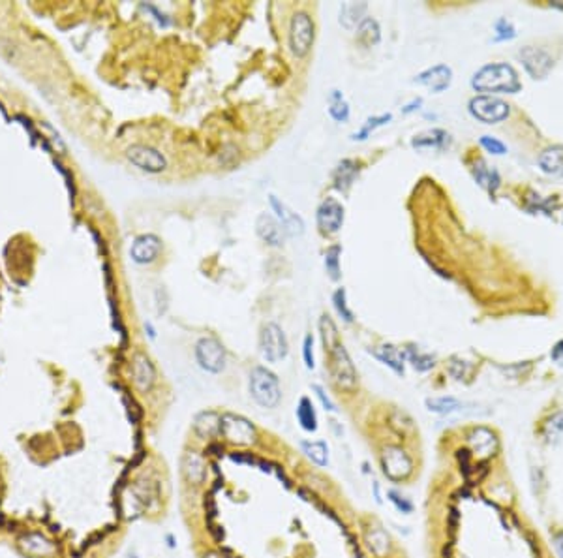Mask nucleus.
<instances>
[{
  "instance_id": "1",
  "label": "nucleus",
  "mask_w": 563,
  "mask_h": 558,
  "mask_svg": "<svg viewBox=\"0 0 563 558\" xmlns=\"http://www.w3.org/2000/svg\"><path fill=\"white\" fill-rule=\"evenodd\" d=\"M472 87L479 92H500V94H514L522 91V81L511 64H486L475 71L472 78Z\"/></svg>"
},
{
  "instance_id": "2",
  "label": "nucleus",
  "mask_w": 563,
  "mask_h": 558,
  "mask_svg": "<svg viewBox=\"0 0 563 558\" xmlns=\"http://www.w3.org/2000/svg\"><path fill=\"white\" fill-rule=\"evenodd\" d=\"M250 397L261 408L273 410L282 401L280 382L267 367H253L250 372Z\"/></svg>"
},
{
  "instance_id": "3",
  "label": "nucleus",
  "mask_w": 563,
  "mask_h": 558,
  "mask_svg": "<svg viewBox=\"0 0 563 558\" xmlns=\"http://www.w3.org/2000/svg\"><path fill=\"white\" fill-rule=\"evenodd\" d=\"M220 436L227 444L237 445V447H250L257 440V431L248 421L246 417L237 416V414H222L220 417Z\"/></svg>"
},
{
  "instance_id": "4",
  "label": "nucleus",
  "mask_w": 563,
  "mask_h": 558,
  "mask_svg": "<svg viewBox=\"0 0 563 558\" xmlns=\"http://www.w3.org/2000/svg\"><path fill=\"white\" fill-rule=\"evenodd\" d=\"M329 370L334 383L344 391H353L357 388V370L353 367L352 357L344 348V344H338L329 352Z\"/></svg>"
},
{
  "instance_id": "5",
  "label": "nucleus",
  "mask_w": 563,
  "mask_h": 558,
  "mask_svg": "<svg viewBox=\"0 0 563 558\" xmlns=\"http://www.w3.org/2000/svg\"><path fill=\"white\" fill-rule=\"evenodd\" d=\"M312 43H314V21L310 19L308 14L297 12L291 17V25H289V47H291V53L299 58L306 57Z\"/></svg>"
},
{
  "instance_id": "6",
  "label": "nucleus",
  "mask_w": 563,
  "mask_h": 558,
  "mask_svg": "<svg viewBox=\"0 0 563 558\" xmlns=\"http://www.w3.org/2000/svg\"><path fill=\"white\" fill-rule=\"evenodd\" d=\"M381 470L391 481H404L413 473V460L406 449L398 445H387L381 453Z\"/></svg>"
},
{
  "instance_id": "7",
  "label": "nucleus",
  "mask_w": 563,
  "mask_h": 558,
  "mask_svg": "<svg viewBox=\"0 0 563 558\" xmlns=\"http://www.w3.org/2000/svg\"><path fill=\"white\" fill-rule=\"evenodd\" d=\"M260 348L263 359L268 363H278V361L286 359L289 352L286 333L282 331L276 324H265L261 329Z\"/></svg>"
},
{
  "instance_id": "8",
  "label": "nucleus",
  "mask_w": 563,
  "mask_h": 558,
  "mask_svg": "<svg viewBox=\"0 0 563 558\" xmlns=\"http://www.w3.org/2000/svg\"><path fill=\"white\" fill-rule=\"evenodd\" d=\"M509 104L496 96H475L470 100V113L485 124H496L509 117Z\"/></svg>"
},
{
  "instance_id": "9",
  "label": "nucleus",
  "mask_w": 563,
  "mask_h": 558,
  "mask_svg": "<svg viewBox=\"0 0 563 558\" xmlns=\"http://www.w3.org/2000/svg\"><path fill=\"white\" fill-rule=\"evenodd\" d=\"M196 359L203 370L220 375L225 368V350L216 339L205 337L196 344Z\"/></svg>"
},
{
  "instance_id": "10",
  "label": "nucleus",
  "mask_w": 563,
  "mask_h": 558,
  "mask_svg": "<svg viewBox=\"0 0 563 558\" xmlns=\"http://www.w3.org/2000/svg\"><path fill=\"white\" fill-rule=\"evenodd\" d=\"M126 156L134 166H137L143 171H148V173H160L168 168V158L160 150L148 147V145H132V147H128Z\"/></svg>"
},
{
  "instance_id": "11",
  "label": "nucleus",
  "mask_w": 563,
  "mask_h": 558,
  "mask_svg": "<svg viewBox=\"0 0 563 558\" xmlns=\"http://www.w3.org/2000/svg\"><path fill=\"white\" fill-rule=\"evenodd\" d=\"M344 224V207L334 198H327L317 207V226L323 235H334Z\"/></svg>"
},
{
  "instance_id": "12",
  "label": "nucleus",
  "mask_w": 563,
  "mask_h": 558,
  "mask_svg": "<svg viewBox=\"0 0 563 558\" xmlns=\"http://www.w3.org/2000/svg\"><path fill=\"white\" fill-rule=\"evenodd\" d=\"M518 55H520L524 68L528 70V74L533 79H544L552 70V66H554V58L541 47L528 45V47L520 49Z\"/></svg>"
},
{
  "instance_id": "13",
  "label": "nucleus",
  "mask_w": 563,
  "mask_h": 558,
  "mask_svg": "<svg viewBox=\"0 0 563 558\" xmlns=\"http://www.w3.org/2000/svg\"><path fill=\"white\" fill-rule=\"evenodd\" d=\"M160 250H162L160 239L152 234H145L135 237L132 248H130V256L135 263L147 265V263L156 262V258L160 256Z\"/></svg>"
},
{
  "instance_id": "14",
  "label": "nucleus",
  "mask_w": 563,
  "mask_h": 558,
  "mask_svg": "<svg viewBox=\"0 0 563 558\" xmlns=\"http://www.w3.org/2000/svg\"><path fill=\"white\" fill-rule=\"evenodd\" d=\"M452 79V70L447 64H436L428 70L421 71L415 78V83L428 87L432 92H444L450 85Z\"/></svg>"
},
{
  "instance_id": "15",
  "label": "nucleus",
  "mask_w": 563,
  "mask_h": 558,
  "mask_svg": "<svg viewBox=\"0 0 563 558\" xmlns=\"http://www.w3.org/2000/svg\"><path fill=\"white\" fill-rule=\"evenodd\" d=\"M132 378H134L135 388L139 389L141 393H147L154 386L156 370L147 355L135 353L134 359H132Z\"/></svg>"
},
{
  "instance_id": "16",
  "label": "nucleus",
  "mask_w": 563,
  "mask_h": 558,
  "mask_svg": "<svg viewBox=\"0 0 563 558\" xmlns=\"http://www.w3.org/2000/svg\"><path fill=\"white\" fill-rule=\"evenodd\" d=\"M271 205L275 209L276 212V220L280 222L284 232L291 237L295 235H303L304 234V220L297 214L295 211H291L284 201L276 198V196H271Z\"/></svg>"
},
{
  "instance_id": "17",
  "label": "nucleus",
  "mask_w": 563,
  "mask_h": 558,
  "mask_svg": "<svg viewBox=\"0 0 563 558\" xmlns=\"http://www.w3.org/2000/svg\"><path fill=\"white\" fill-rule=\"evenodd\" d=\"M255 232L271 247H282L284 241H286V235H288L284 232L280 222L275 216L267 214V212H263V214L257 216V220H255Z\"/></svg>"
},
{
  "instance_id": "18",
  "label": "nucleus",
  "mask_w": 563,
  "mask_h": 558,
  "mask_svg": "<svg viewBox=\"0 0 563 558\" xmlns=\"http://www.w3.org/2000/svg\"><path fill=\"white\" fill-rule=\"evenodd\" d=\"M468 442L472 444L473 453L479 455V457H488V455H494L496 447H498V440H496V434L490 432L485 427H479V429H473L472 434Z\"/></svg>"
},
{
  "instance_id": "19",
  "label": "nucleus",
  "mask_w": 563,
  "mask_h": 558,
  "mask_svg": "<svg viewBox=\"0 0 563 558\" xmlns=\"http://www.w3.org/2000/svg\"><path fill=\"white\" fill-rule=\"evenodd\" d=\"M19 547L23 553H27L30 557H51L56 551V547L51 544L49 539L42 534H27L19 539Z\"/></svg>"
},
{
  "instance_id": "20",
  "label": "nucleus",
  "mask_w": 563,
  "mask_h": 558,
  "mask_svg": "<svg viewBox=\"0 0 563 558\" xmlns=\"http://www.w3.org/2000/svg\"><path fill=\"white\" fill-rule=\"evenodd\" d=\"M183 472L186 480L194 483V485H201L207 476V465L205 459L197 451L184 453L183 457Z\"/></svg>"
},
{
  "instance_id": "21",
  "label": "nucleus",
  "mask_w": 563,
  "mask_h": 558,
  "mask_svg": "<svg viewBox=\"0 0 563 558\" xmlns=\"http://www.w3.org/2000/svg\"><path fill=\"white\" fill-rule=\"evenodd\" d=\"M357 173H359V164L355 162V160H349V158H347V160H342V162L336 166L334 173H332L334 188L345 194V192L352 188V184L353 181H355Z\"/></svg>"
},
{
  "instance_id": "22",
  "label": "nucleus",
  "mask_w": 563,
  "mask_h": 558,
  "mask_svg": "<svg viewBox=\"0 0 563 558\" xmlns=\"http://www.w3.org/2000/svg\"><path fill=\"white\" fill-rule=\"evenodd\" d=\"M411 145L415 148H447L450 145V135L445 130L432 128V130L415 135Z\"/></svg>"
},
{
  "instance_id": "23",
  "label": "nucleus",
  "mask_w": 563,
  "mask_h": 558,
  "mask_svg": "<svg viewBox=\"0 0 563 558\" xmlns=\"http://www.w3.org/2000/svg\"><path fill=\"white\" fill-rule=\"evenodd\" d=\"M374 357L380 359L383 365H387L389 368H393L396 375H404V363H406V353L400 352L398 348L393 344H385L374 350Z\"/></svg>"
},
{
  "instance_id": "24",
  "label": "nucleus",
  "mask_w": 563,
  "mask_h": 558,
  "mask_svg": "<svg viewBox=\"0 0 563 558\" xmlns=\"http://www.w3.org/2000/svg\"><path fill=\"white\" fill-rule=\"evenodd\" d=\"M473 177H475V181H477L490 196H496V190L500 188V175H498V171L492 170V168H488L483 160H479V162L475 164V168H473Z\"/></svg>"
},
{
  "instance_id": "25",
  "label": "nucleus",
  "mask_w": 563,
  "mask_h": 558,
  "mask_svg": "<svg viewBox=\"0 0 563 558\" xmlns=\"http://www.w3.org/2000/svg\"><path fill=\"white\" fill-rule=\"evenodd\" d=\"M295 416L303 431H306V432L317 431L316 408H314V404H312V401H310L308 397H303V399L299 401V404H297Z\"/></svg>"
},
{
  "instance_id": "26",
  "label": "nucleus",
  "mask_w": 563,
  "mask_h": 558,
  "mask_svg": "<svg viewBox=\"0 0 563 558\" xmlns=\"http://www.w3.org/2000/svg\"><path fill=\"white\" fill-rule=\"evenodd\" d=\"M301 449L316 467H329V445H327V442H323V440H316V442L304 440V442H301Z\"/></svg>"
},
{
  "instance_id": "27",
  "label": "nucleus",
  "mask_w": 563,
  "mask_h": 558,
  "mask_svg": "<svg viewBox=\"0 0 563 558\" xmlns=\"http://www.w3.org/2000/svg\"><path fill=\"white\" fill-rule=\"evenodd\" d=\"M220 417L216 412H203L196 417L194 429L201 438H214L220 434Z\"/></svg>"
},
{
  "instance_id": "28",
  "label": "nucleus",
  "mask_w": 563,
  "mask_h": 558,
  "mask_svg": "<svg viewBox=\"0 0 563 558\" xmlns=\"http://www.w3.org/2000/svg\"><path fill=\"white\" fill-rule=\"evenodd\" d=\"M366 4L365 2H345L340 6V23L345 29H355L365 19Z\"/></svg>"
},
{
  "instance_id": "29",
  "label": "nucleus",
  "mask_w": 563,
  "mask_h": 558,
  "mask_svg": "<svg viewBox=\"0 0 563 558\" xmlns=\"http://www.w3.org/2000/svg\"><path fill=\"white\" fill-rule=\"evenodd\" d=\"M539 166H541V170L544 171V173H549V175H563V148H547V150L539 156Z\"/></svg>"
},
{
  "instance_id": "30",
  "label": "nucleus",
  "mask_w": 563,
  "mask_h": 558,
  "mask_svg": "<svg viewBox=\"0 0 563 558\" xmlns=\"http://www.w3.org/2000/svg\"><path fill=\"white\" fill-rule=\"evenodd\" d=\"M357 38H359V42L363 43V45H366V47L378 45L381 40V30L378 21L372 19V17H365V19L360 21L359 27H357Z\"/></svg>"
},
{
  "instance_id": "31",
  "label": "nucleus",
  "mask_w": 563,
  "mask_h": 558,
  "mask_svg": "<svg viewBox=\"0 0 563 558\" xmlns=\"http://www.w3.org/2000/svg\"><path fill=\"white\" fill-rule=\"evenodd\" d=\"M464 404L460 403L458 399L455 397H434V399H426V408L434 414H439V416H447V414H452V412L462 410Z\"/></svg>"
},
{
  "instance_id": "32",
  "label": "nucleus",
  "mask_w": 563,
  "mask_h": 558,
  "mask_svg": "<svg viewBox=\"0 0 563 558\" xmlns=\"http://www.w3.org/2000/svg\"><path fill=\"white\" fill-rule=\"evenodd\" d=\"M329 113L336 122H345L349 119V106L340 91H331L329 94Z\"/></svg>"
},
{
  "instance_id": "33",
  "label": "nucleus",
  "mask_w": 563,
  "mask_h": 558,
  "mask_svg": "<svg viewBox=\"0 0 563 558\" xmlns=\"http://www.w3.org/2000/svg\"><path fill=\"white\" fill-rule=\"evenodd\" d=\"M319 331H321V339H323L325 352H331L332 348L340 344L336 325H334V322L327 314L321 316V320H319Z\"/></svg>"
},
{
  "instance_id": "34",
  "label": "nucleus",
  "mask_w": 563,
  "mask_h": 558,
  "mask_svg": "<svg viewBox=\"0 0 563 558\" xmlns=\"http://www.w3.org/2000/svg\"><path fill=\"white\" fill-rule=\"evenodd\" d=\"M406 359L413 365V368L415 370H419V372H426V370H430V368L436 365V359L430 355V353H422L419 352L417 348H408L406 350Z\"/></svg>"
},
{
  "instance_id": "35",
  "label": "nucleus",
  "mask_w": 563,
  "mask_h": 558,
  "mask_svg": "<svg viewBox=\"0 0 563 558\" xmlns=\"http://www.w3.org/2000/svg\"><path fill=\"white\" fill-rule=\"evenodd\" d=\"M391 119H393V115L391 113H385V115H380V117H370V119L366 120V124L363 128H360L357 134H353V140L357 142H363V140H366L368 135L372 134L376 128L383 126V124H389L391 122Z\"/></svg>"
},
{
  "instance_id": "36",
  "label": "nucleus",
  "mask_w": 563,
  "mask_h": 558,
  "mask_svg": "<svg viewBox=\"0 0 563 558\" xmlns=\"http://www.w3.org/2000/svg\"><path fill=\"white\" fill-rule=\"evenodd\" d=\"M340 252H342V248L338 245H334L325 252V267H327V273H329L332 280L340 278Z\"/></svg>"
},
{
  "instance_id": "37",
  "label": "nucleus",
  "mask_w": 563,
  "mask_h": 558,
  "mask_svg": "<svg viewBox=\"0 0 563 558\" xmlns=\"http://www.w3.org/2000/svg\"><path fill=\"white\" fill-rule=\"evenodd\" d=\"M544 434L549 440H560L563 436V412H558L556 416L550 417V421L544 427Z\"/></svg>"
},
{
  "instance_id": "38",
  "label": "nucleus",
  "mask_w": 563,
  "mask_h": 558,
  "mask_svg": "<svg viewBox=\"0 0 563 558\" xmlns=\"http://www.w3.org/2000/svg\"><path fill=\"white\" fill-rule=\"evenodd\" d=\"M332 303H334V309H336L338 314H340V316H342L345 322H353L352 311L347 309V303H345V290H344V288H340V290L334 291V295H332Z\"/></svg>"
},
{
  "instance_id": "39",
  "label": "nucleus",
  "mask_w": 563,
  "mask_h": 558,
  "mask_svg": "<svg viewBox=\"0 0 563 558\" xmlns=\"http://www.w3.org/2000/svg\"><path fill=\"white\" fill-rule=\"evenodd\" d=\"M387 496H389V500H391V504H393L394 508L398 509L400 513H406V515H408V513L413 511V504H411L406 496H402L398 491L391 489V491L387 493Z\"/></svg>"
},
{
  "instance_id": "40",
  "label": "nucleus",
  "mask_w": 563,
  "mask_h": 558,
  "mask_svg": "<svg viewBox=\"0 0 563 558\" xmlns=\"http://www.w3.org/2000/svg\"><path fill=\"white\" fill-rule=\"evenodd\" d=\"M514 36H516V30H514L513 25L507 21V19H500V21L496 23V36H494V40H496V42L511 40V38H514Z\"/></svg>"
},
{
  "instance_id": "41",
  "label": "nucleus",
  "mask_w": 563,
  "mask_h": 558,
  "mask_svg": "<svg viewBox=\"0 0 563 558\" xmlns=\"http://www.w3.org/2000/svg\"><path fill=\"white\" fill-rule=\"evenodd\" d=\"M481 145H483L488 153H492V155H505L507 153L505 145H503L500 140L492 137V135H483V137H481Z\"/></svg>"
},
{
  "instance_id": "42",
  "label": "nucleus",
  "mask_w": 563,
  "mask_h": 558,
  "mask_svg": "<svg viewBox=\"0 0 563 558\" xmlns=\"http://www.w3.org/2000/svg\"><path fill=\"white\" fill-rule=\"evenodd\" d=\"M303 357H304V365H306V368L316 367V363H314V339H312V335H306V337H304Z\"/></svg>"
},
{
  "instance_id": "43",
  "label": "nucleus",
  "mask_w": 563,
  "mask_h": 558,
  "mask_svg": "<svg viewBox=\"0 0 563 558\" xmlns=\"http://www.w3.org/2000/svg\"><path fill=\"white\" fill-rule=\"evenodd\" d=\"M312 389L316 391L317 399L321 401V406H323L325 410H327V412H336V406H334V403H332L331 399L327 397V393H325L323 388H321V386H317V383H314V386H312Z\"/></svg>"
},
{
  "instance_id": "44",
  "label": "nucleus",
  "mask_w": 563,
  "mask_h": 558,
  "mask_svg": "<svg viewBox=\"0 0 563 558\" xmlns=\"http://www.w3.org/2000/svg\"><path fill=\"white\" fill-rule=\"evenodd\" d=\"M550 357L556 361L560 367H563V340H560L556 346L552 348V352H550Z\"/></svg>"
},
{
  "instance_id": "45",
  "label": "nucleus",
  "mask_w": 563,
  "mask_h": 558,
  "mask_svg": "<svg viewBox=\"0 0 563 558\" xmlns=\"http://www.w3.org/2000/svg\"><path fill=\"white\" fill-rule=\"evenodd\" d=\"M554 545H556V551L560 555V558H563V532L554 536Z\"/></svg>"
},
{
  "instance_id": "46",
  "label": "nucleus",
  "mask_w": 563,
  "mask_h": 558,
  "mask_svg": "<svg viewBox=\"0 0 563 558\" xmlns=\"http://www.w3.org/2000/svg\"><path fill=\"white\" fill-rule=\"evenodd\" d=\"M415 106H417V107L421 106V98H419V100H415V102H411V104H409V106H406V107H404V113H411V111H413V109H415Z\"/></svg>"
},
{
  "instance_id": "47",
  "label": "nucleus",
  "mask_w": 563,
  "mask_h": 558,
  "mask_svg": "<svg viewBox=\"0 0 563 558\" xmlns=\"http://www.w3.org/2000/svg\"><path fill=\"white\" fill-rule=\"evenodd\" d=\"M128 558H137V557H128Z\"/></svg>"
}]
</instances>
